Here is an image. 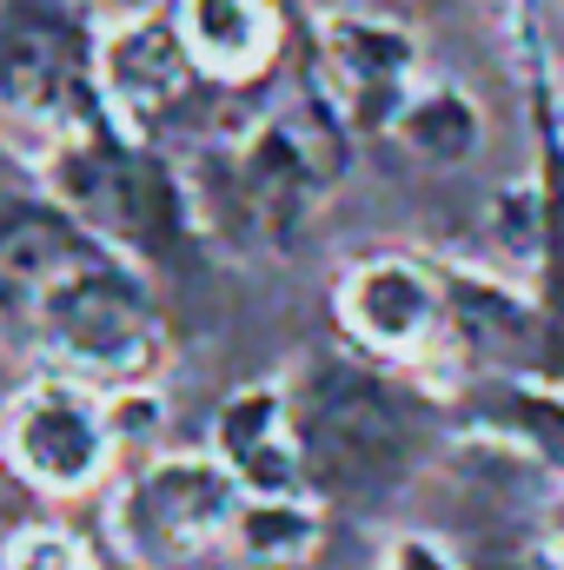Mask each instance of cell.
Returning <instances> with one entry per match:
<instances>
[{
	"label": "cell",
	"mask_w": 564,
	"mask_h": 570,
	"mask_svg": "<svg viewBox=\"0 0 564 570\" xmlns=\"http://www.w3.org/2000/svg\"><path fill=\"white\" fill-rule=\"evenodd\" d=\"M0 312L80 379H146L159 365L146 285L67 206H0Z\"/></svg>",
	"instance_id": "obj_1"
},
{
	"label": "cell",
	"mask_w": 564,
	"mask_h": 570,
	"mask_svg": "<svg viewBox=\"0 0 564 570\" xmlns=\"http://www.w3.org/2000/svg\"><path fill=\"white\" fill-rule=\"evenodd\" d=\"M285 425L305 478H319L325 491H379L419 444L412 405L352 358H312L285 392Z\"/></svg>",
	"instance_id": "obj_2"
},
{
	"label": "cell",
	"mask_w": 564,
	"mask_h": 570,
	"mask_svg": "<svg viewBox=\"0 0 564 570\" xmlns=\"http://www.w3.org/2000/svg\"><path fill=\"white\" fill-rule=\"evenodd\" d=\"M94 80L100 53H87V27L67 0H0V120L80 140L94 134Z\"/></svg>",
	"instance_id": "obj_3"
},
{
	"label": "cell",
	"mask_w": 564,
	"mask_h": 570,
	"mask_svg": "<svg viewBox=\"0 0 564 570\" xmlns=\"http://www.w3.org/2000/svg\"><path fill=\"white\" fill-rule=\"evenodd\" d=\"M240 518V478L220 458H153L114 504L120 551L146 570L200 558Z\"/></svg>",
	"instance_id": "obj_4"
},
{
	"label": "cell",
	"mask_w": 564,
	"mask_h": 570,
	"mask_svg": "<svg viewBox=\"0 0 564 570\" xmlns=\"http://www.w3.org/2000/svg\"><path fill=\"white\" fill-rule=\"evenodd\" d=\"M339 127L319 107H285L273 114L253 140L233 153L226 166V193H233V219L260 239L299 233V219L325 199V186L339 179Z\"/></svg>",
	"instance_id": "obj_5"
},
{
	"label": "cell",
	"mask_w": 564,
	"mask_h": 570,
	"mask_svg": "<svg viewBox=\"0 0 564 570\" xmlns=\"http://www.w3.org/2000/svg\"><path fill=\"white\" fill-rule=\"evenodd\" d=\"M54 193L60 206L100 233L107 246H140V253H159L173 233H179V199L166 186V173L140 159L134 146H114L100 134H80V140L54 146Z\"/></svg>",
	"instance_id": "obj_6"
},
{
	"label": "cell",
	"mask_w": 564,
	"mask_h": 570,
	"mask_svg": "<svg viewBox=\"0 0 564 570\" xmlns=\"http://www.w3.org/2000/svg\"><path fill=\"white\" fill-rule=\"evenodd\" d=\"M114 412L80 379H33L7 412V451L20 478L47 491H87L114 458Z\"/></svg>",
	"instance_id": "obj_7"
},
{
	"label": "cell",
	"mask_w": 564,
	"mask_h": 570,
	"mask_svg": "<svg viewBox=\"0 0 564 570\" xmlns=\"http://www.w3.org/2000/svg\"><path fill=\"white\" fill-rule=\"evenodd\" d=\"M319 67H325L332 114L359 134L399 127V114L425 94L412 33L392 20H372V13H332L325 40H319Z\"/></svg>",
	"instance_id": "obj_8"
},
{
	"label": "cell",
	"mask_w": 564,
	"mask_h": 570,
	"mask_svg": "<svg viewBox=\"0 0 564 570\" xmlns=\"http://www.w3.org/2000/svg\"><path fill=\"white\" fill-rule=\"evenodd\" d=\"M200 67L179 40V20H153L134 13L107 47H100V94L127 127H159L186 107Z\"/></svg>",
	"instance_id": "obj_9"
},
{
	"label": "cell",
	"mask_w": 564,
	"mask_h": 570,
	"mask_svg": "<svg viewBox=\"0 0 564 570\" xmlns=\"http://www.w3.org/2000/svg\"><path fill=\"white\" fill-rule=\"evenodd\" d=\"M339 312H346L359 345L406 358V352H425L438 338L445 292H438V279L419 259H366V266H352V279L339 285Z\"/></svg>",
	"instance_id": "obj_10"
},
{
	"label": "cell",
	"mask_w": 564,
	"mask_h": 570,
	"mask_svg": "<svg viewBox=\"0 0 564 570\" xmlns=\"http://www.w3.org/2000/svg\"><path fill=\"white\" fill-rule=\"evenodd\" d=\"M213 458L240 478V491L292 498L305 464H299V444H292V425H285V392H240V399H226L220 431H213Z\"/></svg>",
	"instance_id": "obj_11"
},
{
	"label": "cell",
	"mask_w": 564,
	"mask_h": 570,
	"mask_svg": "<svg viewBox=\"0 0 564 570\" xmlns=\"http://www.w3.org/2000/svg\"><path fill=\"white\" fill-rule=\"evenodd\" d=\"M179 40L206 80H253L280 53L273 0H179Z\"/></svg>",
	"instance_id": "obj_12"
},
{
	"label": "cell",
	"mask_w": 564,
	"mask_h": 570,
	"mask_svg": "<svg viewBox=\"0 0 564 570\" xmlns=\"http://www.w3.org/2000/svg\"><path fill=\"white\" fill-rule=\"evenodd\" d=\"M392 134L412 146L419 159H431V166H458V159L478 153V107L465 94H451V87H425L419 100L399 114Z\"/></svg>",
	"instance_id": "obj_13"
},
{
	"label": "cell",
	"mask_w": 564,
	"mask_h": 570,
	"mask_svg": "<svg viewBox=\"0 0 564 570\" xmlns=\"http://www.w3.org/2000/svg\"><path fill=\"white\" fill-rule=\"evenodd\" d=\"M312 538H319V518L292 498H253L233 518V544L246 564H292L312 551Z\"/></svg>",
	"instance_id": "obj_14"
},
{
	"label": "cell",
	"mask_w": 564,
	"mask_h": 570,
	"mask_svg": "<svg viewBox=\"0 0 564 570\" xmlns=\"http://www.w3.org/2000/svg\"><path fill=\"white\" fill-rule=\"evenodd\" d=\"M0 570H94V558H87V544H80L74 531L33 524V531H20V538L7 544Z\"/></svg>",
	"instance_id": "obj_15"
},
{
	"label": "cell",
	"mask_w": 564,
	"mask_h": 570,
	"mask_svg": "<svg viewBox=\"0 0 564 570\" xmlns=\"http://www.w3.org/2000/svg\"><path fill=\"white\" fill-rule=\"evenodd\" d=\"M392 570H445V558H438L431 544H406V551L392 558Z\"/></svg>",
	"instance_id": "obj_16"
},
{
	"label": "cell",
	"mask_w": 564,
	"mask_h": 570,
	"mask_svg": "<svg viewBox=\"0 0 564 570\" xmlns=\"http://www.w3.org/2000/svg\"><path fill=\"white\" fill-rule=\"evenodd\" d=\"M532 570H564V544H552V551H538V558H532Z\"/></svg>",
	"instance_id": "obj_17"
},
{
	"label": "cell",
	"mask_w": 564,
	"mask_h": 570,
	"mask_svg": "<svg viewBox=\"0 0 564 570\" xmlns=\"http://www.w3.org/2000/svg\"><path fill=\"white\" fill-rule=\"evenodd\" d=\"M120 7H127V13H146V7H153V0H120Z\"/></svg>",
	"instance_id": "obj_18"
}]
</instances>
